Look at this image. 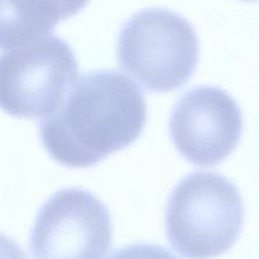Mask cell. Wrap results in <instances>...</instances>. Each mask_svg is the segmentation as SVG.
I'll use <instances>...</instances> for the list:
<instances>
[{
    "label": "cell",
    "mask_w": 259,
    "mask_h": 259,
    "mask_svg": "<svg viewBox=\"0 0 259 259\" xmlns=\"http://www.w3.org/2000/svg\"><path fill=\"white\" fill-rule=\"evenodd\" d=\"M146 121L141 89L121 72L101 70L77 77L57 109L42 118L39 134L56 162L86 168L134 143Z\"/></svg>",
    "instance_id": "cell-1"
},
{
    "label": "cell",
    "mask_w": 259,
    "mask_h": 259,
    "mask_svg": "<svg viewBox=\"0 0 259 259\" xmlns=\"http://www.w3.org/2000/svg\"><path fill=\"white\" fill-rule=\"evenodd\" d=\"M244 204L227 177L197 171L179 182L166 206L164 223L172 248L189 259L227 253L239 238Z\"/></svg>",
    "instance_id": "cell-2"
},
{
    "label": "cell",
    "mask_w": 259,
    "mask_h": 259,
    "mask_svg": "<svg viewBox=\"0 0 259 259\" xmlns=\"http://www.w3.org/2000/svg\"><path fill=\"white\" fill-rule=\"evenodd\" d=\"M199 52L194 27L163 8L144 9L129 18L116 43L121 68L153 93L182 88L196 71Z\"/></svg>",
    "instance_id": "cell-3"
},
{
    "label": "cell",
    "mask_w": 259,
    "mask_h": 259,
    "mask_svg": "<svg viewBox=\"0 0 259 259\" xmlns=\"http://www.w3.org/2000/svg\"><path fill=\"white\" fill-rule=\"evenodd\" d=\"M78 77L72 48L55 35L0 55V109L15 118H45Z\"/></svg>",
    "instance_id": "cell-4"
},
{
    "label": "cell",
    "mask_w": 259,
    "mask_h": 259,
    "mask_svg": "<svg viewBox=\"0 0 259 259\" xmlns=\"http://www.w3.org/2000/svg\"><path fill=\"white\" fill-rule=\"evenodd\" d=\"M113 224L105 205L82 189H63L39 209L30 235L34 259H105Z\"/></svg>",
    "instance_id": "cell-5"
},
{
    "label": "cell",
    "mask_w": 259,
    "mask_h": 259,
    "mask_svg": "<svg viewBox=\"0 0 259 259\" xmlns=\"http://www.w3.org/2000/svg\"><path fill=\"white\" fill-rule=\"evenodd\" d=\"M243 125L242 110L229 94L217 86H201L177 101L169 119V133L185 159L210 167L237 148Z\"/></svg>",
    "instance_id": "cell-6"
},
{
    "label": "cell",
    "mask_w": 259,
    "mask_h": 259,
    "mask_svg": "<svg viewBox=\"0 0 259 259\" xmlns=\"http://www.w3.org/2000/svg\"><path fill=\"white\" fill-rule=\"evenodd\" d=\"M61 22L48 0H0V48L47 37Z\"/></svg>",
    "instance_id": "cell-7"
},
{
    "label": "cell",
    "mask_w": 259,
    "mask_h": 259,
    "mask_svg": "<svg viewBox=\"0 0 259 259\" xmlns=\"http://www.w3.org/2000/svg\"><path fill=\"white\" fill-rule=\"evenodd\" d=\"M110 259H177L164 248L154 244H132L116 250Z\"/></svg>",
    "instance_id": "cell-8"
},
{
    "label": "cell",
    "mask_w": 259,
    "mask_h": 259,
    "mask_svg": "<svg viewBox=\"0 0 259 259\" xmlns=\"http://www.w3.org/2000/svg\"><path fill=\"white\" fill-rule=\"evenodd\" d=\"M51 2L60 13L61 19L65 20L80 13L90 0H51Z\"/></svg>",
    "instance_id": "cell-9"
},
{
    "label": "cell",
    "mask_w": 259,
    "mask_h": 259,
    "mask_svg": "<svg viewBox=\"0 0 259 259\" xmlns=\"http://www.w3.org/2000/svg\"><path fill=\"white\" fill-rule=\"evenodd\" d=\"M0 259H27V257L14 240L0 233Z\"/></svg>",
    "instance_id": "cell-10"
},
{
    "label": "cell",
    "mask_w": 259,
    "mask_h": 259,
    "mask_svg": "<svg viewBox=\"0 0 259 259\" xmlns=\"http://www.w3.org/2000/svg\"><path fill=\"white\" fill-rule=\"evenodd\" d=\"M243 2H253V0H243Z\"/></svg>",
    "instance_id": "cell-11"
}]
</instances>
